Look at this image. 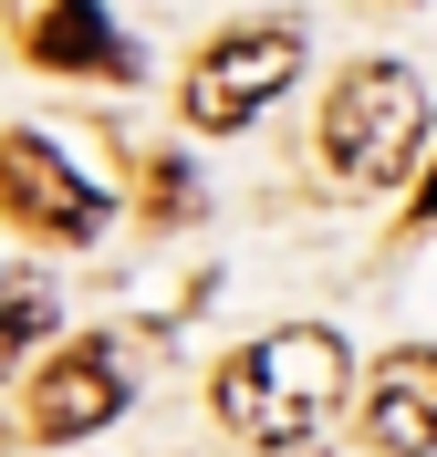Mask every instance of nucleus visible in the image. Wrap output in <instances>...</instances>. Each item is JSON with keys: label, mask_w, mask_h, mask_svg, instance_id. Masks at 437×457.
<instances>
[{"label": "nucleus", "mask_w": 437, "mask_h": 457, "mask_svg": "<svg viewBox=\"0 0 437 457\" xmlns=\"http://www.w3.org/2000/svg\"><path fill=\"white\" fill-rule=\"evenodd\" d=\"M344 374H354L344 343L323 333V322H291V333L240 343L230 364H219V385H208V405H219V427L250 436V447H302V436L333 427Z\"/></svg>", "instance_id": "1"}, {"label": "nucleus", "mask_w": 437, "mask_h": 457, "mask_svg": "<svg viewBox=\"0 0 437 457\" xmlns=\"http://www.w3.org/2000/svg\"><path fill=\"white\" fill-rule=\"evenodd\" d=\"M427 145V94H416L407 62H354L333 104H323V167L354 177V187H385V177L416 167Z\"/></svg>", "instance_id": "2"}, {"label": "nucleus", "mask_w": 437, "mask_h": 457, "mask_svg": "<svg viewBox=\"0 0 437 457\" xmlns=\"http://www.w3.org/2000/svg\"><path fill=\"white\" fill-rule=\"evenodd\" d=\"M291 73H302V31H291V21L230 31V42H208L198 73H188V125H208V136H219V125H250Z\"/></svg>", "instance_id": "3"}, {"label": "nucleus", "mask_w": 437, "mask_h": 457, "mask_svg": "<svg viewBox=\"0 0 437 457\" xmlns=\"http://www.w3.org/2000/svg\"><path fill=\"white\" fill-rule=\"evenodd\" d=\"M125 395H136V343H125V333H84V343H63L53 364H42L31 427H42V436H94V427L125 416Z\"/></svg>", "instance_id": "4"}, {"label": "nucleus", "mask_w": 437, "mask_h": 457, "mask_svg": "<svg viewBox=\"0 0 437 457\" xmlns=\"http://www.w3.org/2000/svg\"><path fill=\"white\" fill-rule=\"evenodd\" d=\"M0 208L31 239H53V250H84L94 228H105V198L53 156V136H0Z\"/></svg>", "instance_id": "5"}, {"label": "nucleus", "mask_w": 437, "mask_h": 457, "mask_svg": "<svg viewBox=\"0 0 437 457\" xmlns=\"http://www.w3.org/2000/svg\"><path fill=\"white\" fill-rule=\"evenodd\" d=\"M11 31H21V53L53 62V73H94V84H125V73H136L125 31L94 11V0H11Z\"/></svg>", "instance_id": "6"}, {"label": "nucleus", "mask_w": 437, "mask_h": 457, "mask_svg": "<svg viewBox=\"0 0 437 457\" xmlns=\"http://www.w3.org/2000/svg\"><path fill=\"white\" fill-rule=\"evenodd\" d=\"M365 436L375 457H437V353L407 343V353H385L375 385H365Z\"/></svg>", "instance_id": "7"}, {"label": "nucleus", "mask_w": 437, "mask_h": 457, "mask_svg": "<svg viewBox=\"0 0 437 457\" xmlns=\"http://www.w3.org/2000/svg\"><path fill=\"white\" fill-rule=\"evenodd\" d=\"M42 333H53V281H31V270H11V260H0V374L21 364Z\"/></svg>", "instance_id": "8"}, {"label": "nucleus", "mask_w": 437, "mask_h": 457, "mask_svg": "<svg viewBox=\"0 0 437 457\" xmlns=\"http://www.w3.org/2000/svg\"><path fill=\"white\" fill-rule=\"evenodd\" d=\"M146 198H156V219H188V167L156 156V167H146Z\"/></svg>", "instance_id": "9"}, {"label": "nucleus", "mask_w": 437, "mask_h": 457, "mask_svg": "<svg viewBox=\"0 0 437 457\" xmlns=\"http://www.w3.org/2000/svg\"><path fill=\"white\" fill-rule=\"evenodd\" d=\"M416 228H437V167H427V187H416Z\"/></svg>", "instance_id": "10"}]
</instances>
